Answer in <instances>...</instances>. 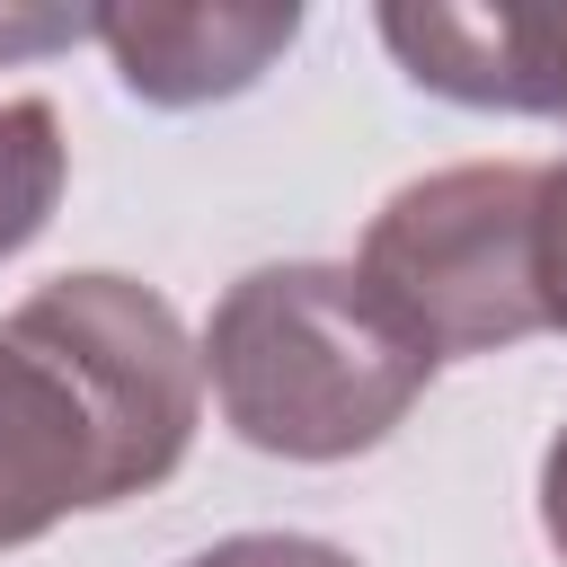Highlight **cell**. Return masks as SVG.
<instances>
[{
	"label": "cell",
	"mask_w": 567,
	"mask_h": 567,
	"mask_svg": "<svg viewBox=\"0 0 567 567\" xmlns=\"http://www.w3.org/2000/svg\"><path fill=\"white\" fill-rule=\"evenodd\" d=\"M204 416V346L133 275H62L0 319V549L159 487Z\"/></svg>",
	"instance_id": "6da1fadb"
},
{
	"label": "cell",
	"mask_w": 567,
	"mask_h": 567,
	"mask_svg": "<svg viewBox=\"0 0 567 567\" xmlns=\"http://www.w3.org/2000/svg\"><path fill=\"white\" fill-rule=\"evenodd\" d=\"M204 381L239 443L354 461L416 408L434 354L354 266H257L204 319Z\"/></svg>",
	"instance_id": "7a4b0ae2"
},
{
	"label": "cell",
	"mask_w": 567,
	"mask_h": 567,
	"mask_svg": "<svg viewBox=\"0 0 567 567\" xmlns=\"http://www.w3.org/2000/svg\"><path fill=\"white\" fill-rule=\"evenodd\" d=\"M354 275L416 328V346L434 363L540 337L549 328L540 168H523V159H470V168L408 177L372 213Z\"/></svg>",
	"instance_id": "3957f363"
},
{
	"label": "cell",
	"mask_w": 567,
	"mask_h": 567,
	"mask_svg": "<svg viewBox=\"0 0 567 567\" xmlns=\"http://www.w3.org/2000/svg\"><path fill=\"white\" fill-rule=\"evenodd\" d=\"M381 44L452 106L567 124V9H381Z\"/></svg>",
	"instance_id": "277c9868"
},
{
	"label": "cell",
	"mask_w": 567,
	"mask_h": 567,
	"mask_svg": "<svg viewBox=\"0 0 567 567\" xmlns=\"http://www.w3.org/2000/svg\"><path fill=\"white\" fill-rule=\"evenodd\" d=\"M89 35L115 53V80L151 106H213L239 97L275 71V53L301 35L292 0L266 9H230V0H195V9H89Z\"/></svg>",
	"instance_id": "5b68a950"
},
{
	"label": "cell",
	"mask_w": 567,
	"mask_h": 567,
	"mask_svg": "<svg viewBox=\"0 0 567 567\" xmlns=\"http://www.w3.org/2000/svg\"><path fill=\"white\" fill-rule=\"evenodd\" d=\"M62 177H71L62 115L44 97H0V257H18L53 221Z\"/></svg>",
	"instance_id": "8992f818"
},
{
	"label": "cell",
	"mask_w": 567,
	"mask_h": 567,
	"mask_svg": "<svg viewBox=\"0 0 567 567\" xmlns=\"http://www.w3.org/2000/svg\"><path fill=\"white\" fill-rule=\"evenodd\" d=\"M186 567H354L337 540H310V532H230L213 549H195Z\"/></svg>",
	"instance_id": "52a82bcc"
},
{
	"label": "cell",
	"mask_w": 567,
	"mask_h": 567,
	"mask_svg": "<svg viewBox=\"0 0 567 567\" xmlns=\"http://www.w3.org/2000/svg\"><path fill=\"white\" fill-rule=\"evenodd\" d=\"M540 284H549V328H567V159L540 168Z\"/></svg>",
	"instance_id": "ba28073f"
},
{
	"label": "cell",
	"mask_w": 567,
	"mask_h": 567,
	"mask_svg": "<svg viewBox=\"0 0 567 567\" xmlns=\"http://www.w3.org/2000/svg\"><path fill=\"white\" fill-rule=\"evenodd\" d=\"M89 18H62V9H0V53H35V44H80Z\"/></svg>",
	"instance_id": "9c48e42d"
},
{
	"label": "cell",
	"mask_w": 567,
	"mask_h": 567,
	"mask_svg": "<svg viewBox=\"0 0 567 567\" xmlns=\"http://www.w3.org/2000/svg\"><path fill=\"white\" fill-rule=\"evenodd\" d=\"M540 532H549V549L567 558V425H558L549 452H540Z\"/></svg>",
	"instance_id": "30bf717a"
}]
</instances>
